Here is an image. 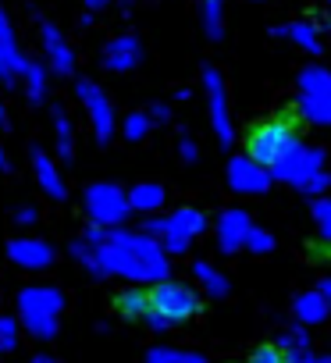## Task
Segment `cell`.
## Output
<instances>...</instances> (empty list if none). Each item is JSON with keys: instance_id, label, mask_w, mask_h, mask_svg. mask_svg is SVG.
Here are the masks:
<instances>
[{"instance_id": "obj_1", "label": "cell", "mask_w": 331, "mask_h": 363, "mask_svg": "<svg viewBox=\"0 0 331 363\" xmlns=\"http://www.w3.org/2000/svg\"><path fill=\"white\" fill-rule=\"evenodd\" d=\"M72 257L96 278L121 274L132 281H164V274H168V257L142 232L93 225L72 242Z\"/></svg>"}, {"instance_id": "obj_2", "label": "cell", "mask_w": 331, "mask_h": 363, "mask_svg": "<svg viewBox=\"0 0 331 363\" xmlns=\"http://www.w3.org/2000/svg\"><path fill=\"white\" fill-rule=\"evenodd\" d=\"M64 292L57 285H26L18 292V324L40 342H50L61 331Z\"/></svg>"}, {"instance_id": "obj_3", "label": "cell", "mask_w": 331, "mask_h": 363, "mask_svg": "<svg viewBox=\"0 0 331 363\" xmlns=\"http://www.w3.org/2000/svg\"><path fill=\"white\" fill-rule=\"evenodd\" d=\"M296 128L288 118H271V121H260L249 139H246V150H249V160L253 164H267V167H278L292 150H296Z\"/></svg>"}, {"instance_id": "obj_4", "label": "cell", "mask_w": 331, "mask_h": 363, "mask_svg": "<svg viewBox=\"0 0 331 363\" xmlns=\"http://www.w3.org/2000/svg\"><path fill=\"white\" fill-rule=\"evenodd\" d=\"M150 310L172 328V324L189 320V317L200 313V296L189 285H182V281H168V278H164V281H157L150 289Z\"/></svg>"}, {"instance_id": "obj_5", "label": "cell", "mask_w": 331, "mask_h": 363, "mask_svg": "<svg viewBox=\"0 0 331 363\" xmlns=\"http://www.w3.org/2000/svg\"><path fill=\"white\" fill-rule=\"evenodd\" d=\"M82 207L89 214V221L96 228H118L125 221V214L132 211L128 207V193H121L118 186H111V182H96V186H89L82 193Z\"/></svg>"}, {"instance_id": "obj_6", "label": "cell", "mask_w": 331, "mask_h": 363, "mask_svg": "<svg viewBox=\"0 0 331 363\" xmlns=\"http://www.w3.org/2000/svg\"><path fill=\"white\" fill-rule=\"evenodd\" d=\"M36 36H40V47H43V65H47L54 75H61V79L75 75V65H79L75 47L68 43V36H64L50 18L36 15Z\"/></svg>"}, {"instance_id": "obj_7", "label": "cell", "mask_w": 331, "mask_h": 363, "mask_svg": "<svg viewBox=\"0 0 331 363\" xmlns=\"http://www.w3.org/2000/svg\"><path fill=\"white\" fill-rule=\"evenodd\" d=\"M75 96H79V104L86 107V118H89V125H93V135L100 139V143H107L111 135H114V104H111V96L100 89V82H93V79H75Z\"/></svg>"}, {"instance_id": "obj_8", "label": "cell", "mask_w": 331, "mask_h": 363, "mask_svg": "<svg viewBox=\"0 0 331 363\" xmlns=\"http://www.w3.org/2000/svg\"><path fill=\"white\" fill-rule=\"evenodd\" d=\"M303 114L313 121H331V75L324 68H306L299 75Z\"/></svg>"}, {"instance_id": "obj_9", "label": "cell", "mask_w": 331, "mask_h": 363, "mask_svg": "<svg viewBox=\"0 0 331 363\" xmlns=\"http://www.w3.org/2000/svg\"><path fill=\"white\" fill-rule=\"evenodd\" d=\"M142 54H146V50H142V40H139L135 33H121V36H111V40L103 43L100 61H103L107 72L125 75V72H132V68L142 65Z\"/></svg>"}, {"instance_id": "obj_10", "label": "cell", "mask_w": 331, "mask_h": 363, "mask_svg": "<svg viewBox=\"0 0 331 363\" xmlns=\"http://www.w3.org/2000/svg\"><path fill=\"white\" fill-rule=\"evenodd\" d=\"M8 260L22 271H47L54 264V246L43 242V239H11Z\"/></svg>"}, {"instance_id": "obj_11", "label": "cell", "mask_w": 331, "mask_h": 363, "mask_svg": "<svg viewBox=\"0 0 331 363\" xmlns=\"http://www.w3.org/2000/svg\"><path fill=\"white\" fill-rule=\"evenodd\" d=\"M18 82H22L26 100H29L33 107H43V104H47V93H50V68H47L43 61L26 57V65H22V72H18Z\"/></svg>"}, {"instance_id": "obj_12", "label": "cell", "mask_w": 331, "mask_h": 363, "mask_svg": "<svg viewBox=\"0 0 331 363\" xmlns=\"http://www.w3.org/2000/svg\"><path fill=\"white\" fill-rule=\"evenodd\" d=\"M203 86H207V96H211V118H214V128H218V139L221 143H232V125H228V104H225V82L214 68L203 72Z\"/></svg>"}, {"instance_id": "obj_13", "label": "cell", "mask_w": 331, "mask_h": 363, "mask_svg": "<svg viewBox=\"0 0 331 363\" xmlns=\"http://www.w3.org/2000/svg\"><path fill=\"white\" fill-rule=\"evenodd\" d=\"M33 174H36V182H40V189L50 196V200H64L68 196V186H64V178H61V171H57V164L36 146L33 150Z\"/></svg>"}, {"instance_id": "obj_14", "label": "cell", "mask_w": 331, "mask_h": 363, "mask_svg": "<svg viewBox=\"0 0 331 363\" xmlns=\"http://www.w3.org/2000/svg\"><path fill=\"white\" fill-rule=\"evenodd\" d=\"M0 54H4V61L11 65V72L18 75L22 65H26V54H22V43H18V33H15V22L4 8V0H0Z\"/></svg>"}, {"instance_id": "obj_15", "label": "cell", "mask_w": 331, "mask_h": 363, "mask_svg": "<svg viewBox=\"0 0 331 363\" xmlns=\"http://www.w3.org/2000/svg\"><path fill=\"white\" fill-rule=\"evenodd\" d=\"M218 235H221V250H239L246 239H249V221H246V214H239V211H228L221 221H218Z\"/></svg>"}, {"instance_id": "obj_16", "label": "cell", "mask_w": 331, "mask_h": 363, "mask_svg": "<svg viewBox=\"0 0 331 363\" xmlns=\"http://www.w3.org/2000/svg\"><path fill=\"white\" fill-rule=\"evenodd\" d=\"M203 228H207V221H203V214L193 211V207H182V211H175L168 221H164V232L182 235V239H193V235H200Z\"/></svg>"}, {"instance_id": "obj_17", "label": "cell", "mask_w": 331, "mask_h": 363, "mask_svg": "<svg viewBox=\"0 0 331 363\" xmlns=\"http://www.w3.org/2000/svg\"><path fill=\"white\" fill-rule=\"evenodd\" d=\"M114 310H118L121 317L146 320V313H150V292H146V289H125V292L114 299Z\"/></svg>"}, {"instance_id": "obj_18", "label": "cell", "mask_w": 331, "mask_h": 363, "mask_svg": "<svg viewBox=\"0 0 331 363\" xmlns=\"http://www.w3.org/2000/svg\"><path fill=\"white\" fill-rule=\"evenodd\" d=\"M228 178H232V186L242 189V193H260L264 189V174L253 167V160H232Z\"/></svg>"}, {"instance_id": "obj_19", "label": "cell", "mask_w": 331, "mask_h": 363, "mask_svg": "<svg viewBox=\"0 0 331 363\" xmlns=\"http://www.w3.org/2000/svg\"><path fill=\"white\" fill-rule=\"evenodd\" d=\"M50 118H54V135H57V153H61V160H72L75 153V132H72V118H68V111L57 104L54 111H50Z\"/></svg>"}, {"instance_id": "obj_20", "label": "cell", "mask_w": 331, "mask_h": 363, "mask_svg": "<svg viewBox=\"0 0 331 363\" xmlns=\"http://www.w3.org/2000/svg\"><path fill=\"white\" fill-rule=\"evenodd\" d=\"M160 203H164V189L153 186V182H142V186H135V189L128 193V207H132V211L150 214V211H157Z\"/></svg>"}, {"instance_id": "obj_21", "label": "cell", "mask_w": 331, "mask_h": 363, "mask_svg": "<svg viewBox=\"0 0 331 363\" xmlns=\"http://www.w3.org/2000/svg\"><path fill=\"white\" fill-rule=\"evenodd\" d=\"M278 36H288L292 43H299L303 50H310V54H317L320 50V40H317V29L310 26V22H292V26H285V29H278Z\"/></svg>"}, {"instance_id": "obj_22", "label": "cell", "mask_w": 331, "mask_h": 363, "mask_svg": "<svg viewBox=\"0 0 331 363\" xmlns=\"http://www.w3.org/2000/svg\"><path fill=\"white\" fill-rule=\"evenodd\" d=\"M203 33L211 40L225 36V0H203Z\"/></svg>"}, {"instance_id": "obj_23", "label": "cell", "mask_w": 331, "mask_h": 363, "mask_svg": "<svg viewBox=\"0 0 331 363\" xmlns=\"http://www.w3.org/2000/svg\"><path fill=\"white\" fill-rule=\"evenodd\" d=\"M125 139L128 143H139V139H146V132H150V114L146 111H132L128 118H125Z\"/></svg>"}, {"instance_id": "obj_24", "label": "cell", "mask_w": 331, "mask_h": 363, "mask_svg": "<svg viewBox=\"0 0 331 363\" xmlns=\"http://www.w3.org/2000/svg\"><path fill=\"white\" fill-rule=\"evenodd\" d=\"M18 320L15 317H4L0 313V352H15L18 349Z\"/></svg>"}, {"instance_id": "obj_25", "label": "cell", "mask_w": 331, "mask_h": 363, "mask_svg": "<svg viewBox=\"0 0 331 363\" xmlns=\"http://www.w3.org/2000/svg\"><path fill=\"white\" fill-rule=\"evenodd\" d=\"M193 271H196V278H200V281L207 285V292H214V296H221V292L228 289V285H225V278H221L218 271H211V264H196Z\"/></svg>"}, {"instance_id": "obj_26", "label": "cell", "mask_w": 331, "mask_h": 363, "mask_svg": "<svg viewBox=\"0 0 331 363\" xmlns=\"http://www.w3.org/2000/svg\"><path fill=\"white\" fill-rule=\"evenodd\" d=\"M296 313H299L303 320H317V317L324 313V296H303V299L296 303Z\"/></svg>"}, {"instance_id": "obj_27", "label": "cell", "mask_w": 331, "mask_h": 363, "mask_svg": "<svg viewBox=\"0 0 331 363\" xmlns=\"http://www.w3.org/2000/svg\"><path fill=\"white\" fill-rule=\"evenodd\" d=\"M246 363H288V356H285L278 345H260L257 352H249Z\"/></svg>"}, {"instance_id": "obj_28", "label": "cell", "mask_w": 331, "mask_h": 363, "mask_svg": "<svg viewBox=\"0 0 331 363\" xmlns=\"http://www.w3.org/2000/svg\"><path fill=\"white\" fill-rule=\"evenodd\" d=\"M179 356H182V352H175V349H164V345H157V349H150L146 363H179Z\"/></svg>"}, {"instance_id": "obj_29", "label": "cell", "mask_w": 331, "mask_h": 363, "mask_svg": "<svg viewBox=\"0 0 331 363\" xmlns=\"http://www.w3.org/2000/svg\"><path fill=\"white\" fill-rule=\"evenodd\" d=\"M15 221H18V225H36V221H40V211H36L33 203H22V207L15 211Z\"/></svg>"}, {"instance_id": "obj_30", "label": "cell", "mask_w": 331, "mask_h": 363, "mask_svg": "<svg viewBox=\"0 0 331 363\" xmlns=\"http://www.w3.org/2000/svg\"><path fill=\"white\" fill-rule=\"evenodd\" d=\"M0 82H4V86H15L18 82V75L11 72V65L4 61V54H0Z\"/></svg>"}, {"instance_id": "obj_31", "label": "cell", "mask_w": 331, "mask_h": 363, "mask_svg": "<svg viewBox=\"0 0 331 363\" xmlns=\"http://www.w3.org/2000/svg\"><path fill=\"white\" fill-rule=\"evenodd\" d=\"M249 246H253V250H267V246H271V239H267L264 232H249Z\"/></svg>"}, {"instance_id": "obj_32", "label": "cell", "mask_w": 331, "mask_h": 363, "mask_svg": "<svg viewBox=\"0 0 331 363\" xmlns=\"http://www.w3.org/2000/svg\"><path fill=\"white\" fill-rule=\"evenodd\" d=\"M146 114H150V121H168V107H164V104H153Z\"/></svg>"}, {"instance_id": "obj_33", "label": "cell", "mask_w": 331, "mask_h": 363, "mask_svg": "<svg viewBox=\"0 0 331 363\" xmlns=\"http://www.w3.org/2000/svg\"><path fill=\"white\" fill-rule=\"evenodd\" d=\"M82 4H86V11H89V15H96V11H103V8L111 4V0H82Z\"/></svg>"}, {"instance_id": "obj_34", "label": "cell", "mask_w": 331, "mask_h": 363, "mask_svg": "<svg viewBox=\"0 0 331 363\" xmlns=\"http://www.w3.org/2000/svg\"><path fill=\"white\" fill-rule=\"evenodd\" d=\"M182 157H186V160H196V146H193L189 139H182Z\"/></svg>"}, {"instance_id": "obj_35", "label": "cell", "mask_w": 331, "mask_h": 363, "mask_svg": "<svg viewBox=\"0 0 331 363\" xmlns=\"http://www.w3.org/2000/svg\"><path fill=\"white\" fill-rule=\"evenodd\" d=\"M179 363H207V359L196 356V352H186V356H179Z\"/></svg>"}, {"instance_id": "obj_36", "label": "cell", "mask_w": 331, "mask_h": 363, "mask_svg": "<svg viewBox=\"0 0 331 363\" xmlns=\"http://www.w3.org/2000/svg\"><path fill=\"white\" fill-rule=\"evenodd\" d=\"M29 363H57V359H54V356H47V352H40V356H33Z\"/></svg>"}, {"instance_id": "obj_37", "label": "cell", "mask_w": 331, "mask_h": 363, "mask_svg": "<svg viewBox=\"0 0 331 363\" xmlns=\"http://www.w3.org/2000/svg\"><path fill=\"white\" fill-rule=\"evenodd\" d=\"M11 167V160H8V153H4V146H0V171H8Z\"/></svg>"}, {"instance_id": "obj_38", "label": "cell", "mask_w": 331, "mask_h": 363, "mask_svg": "<svg viewBox=\"0 0 331 363\" xmlns=\"http://www.w3.org/2000/svg\"><path fill=\"white\" fill-rule=\"evenodd\" d=\"M8 125V107H4V100H0V128Z\"/></svg>"}, {"instance_id": "obj_39", "label": "cell", "mask_w": 331, "mask_h": 363, "mask_svg": "<svg viewBox=\"0 0 331 363\" xmlns=\"http://www.w3.org/2000/svg\"><path fill=\"white\" fill-rule=\"evenodd\" d=\"M132 4H135V0H118V8H125V11H128Z\"/></svg>"}]
</instances>
